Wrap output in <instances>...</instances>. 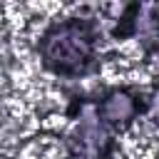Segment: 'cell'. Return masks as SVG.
I'll use <instances>...</instances> for the list:
<instances>
[{
	"label": "cell",
	"mask_w": 159,
	"mask_h": 159,
	"mask_svg": "<svg viewBox=\"0 0 159 159\" xmlns=\"http://www.w3.org/2000/svg\"><path fill=\"white\" fill-rule=\"evenodd\" d=\"M147 114H149L152 122L159 127V84L154 87V92H152L149 99H147Z\"/></svg>",
	"instance_id": "4"
},
{
	"label": "cell",
	"mask_w": 159,
	"mask_h": 159,
	"mask_svg": "<svg viewBox=\"0 0 159 159\" xmlns=\"http://www.w3.org/2000/svg\"><path fill=\"white\" fill-rule=\"evenodd\" d=\"M102 30L92 15L50 20L37 35L40 65L60 80H82L99 67Z\"/></svg>",
	"instance_id": "1"
},
{
	"label": "cell",
	"mask_w": 159,
	"mask_h": 159,
	"mask_svg": "<svg viewBox=\"0 0 159 159\" xmlns=\"http://www.w3.org/2000/svg\"><path fill=\"white\" fill-rule=\"evenodd\" d=\"M99 122L112 132V134H124L137 124V119L147 112V99L137 87L127 84H114L104 89L94 102H92Z\"/></svg>",
	"instance_id": "2"
},
{
	"label": "cell",
	"mask_w": 159,
	"mask_h": 159,
	"mask_svg": "<svg viewBox=\"0 0 159 159\" xmlns=\"http://www.w3.org/2000/svg\"><path fill=\"white\" fill-rule=\"evenodd\" d=\"M117 42L137 40V45L154 55L159 52V2H132L119 10L117 25L112 27Z\"/></svg>",
	"instance_id": "3"
}]
</instances>
